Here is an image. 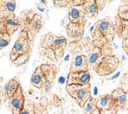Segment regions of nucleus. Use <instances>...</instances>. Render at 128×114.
Returning <instances> with one entry per match:
<instances>
[{
	"instance_id": "obj_21",
	"label": "nucleus",
	"mask_w": 128,
	"mask_h": 114,
	"mask_svg": "<svg viewBox=\"0 0 128 114\" xmlns=\"http://www.w3.org/2000/svg\"><path fill=\"white\" fill-rule=\"evenodd\" d=\"M82 108L84 114H90L96 110V98L91 97L86 101Z\"/></svg>"
},
{
	"instance_id": "obj_13",
	"label": "nucleus",
	"mask_w": 128,
	"mask_h": 114,
	"mask_svg": "<svg viewBox=\"0 0 128 114\" xmlns=\"http://www.w3.org/2000/svg\"><path fill=\"white\" fill-rule=\"evenodd\" d=\"M127 93L128 91L122 87H117L111 92L110 95L118 111L124 110L126 108L128 102Z\"/></svg>"
},
{
	"instance_id": "obj_16",
	"label": "nucleus",
	"mask_w": 128,
	"mask_h": 114,
	"mask_svg": "<svg viewBox=\"0 0 128 114\" xmlns=\"http://www.w3.org/2000/svg\"><path fill=\"white\" fill-rule=\"evenodd\" d=\"M68 19L70 23L83 25H86L87 22L86 16L82 8H78L73 6L68 8Z\"/></svg>"
},
{
	"instance_id": "obj_23",
	"label": "nucleus",
	"mask_w": 128,
	"mask_h": 114,
	"mask_svg": "<svg viewBox=\"0 0 128 114\" xmlns=\"http://www.w3.org/2000/svg\"><path fill=\"white\" fill-rule=\"evenodd\" d=\"M54 6L56 8L63 9L70 8L72 6V0H54L52 1Z\"/></svg>"
},
{
	"instance_id": "obj_2",
	"label": "nucleus",
	"mask_w": 128,
	"mask_h": 114,
	"mask_svg": "<svg viewBox=\"0 0 128 114\" xmlns=\"http://www.w3.org/2000/svg\"><path fill=\"white\" fill-rule=\"evenodd\" d=\"M33 44L34 41L30 39L28 34L20 30L10 54V60L14 66L18 67L29 61L32 51Z\"/></svg>"
},
{
	"instance_id": "obj_29",
	"label": "nucleus",
	"mask_w": 128,
	"mask_h": 114,
	"mask_svg": "<svg viewBox=\"0 0 128 114\" xmlns=\"http://www.w3.org/2000/svg\"><path fill=\"white\" fill-rule=\"evenodd\" d=\"M1 102H2V97H1V96L0 94V103H1Z\"/></svg>"
},
{
	"instance_id": "obj_14",
	"label": "nucleus",
	"mask_w": 128,
	"mask_h": 114,
	"mask_svg": "<svg viewBox=\"0 0 128 114\" xmlns=\"http://www.w3.org/2000/svg\"><path fill=\"white\" fill-rule=\"evenodd\" d=\"M114 27L118 36L122 39L128 38V21L115 15L114 21Z\"/></svg>"
},
{
	"instance_id": "obj_10",
	"label": "nucleus",
	"mask_w": 128,
	"mask_h": 114,
	"mask_svg": "<svg viewBox=\"0 0 128 114\" xmlns=\"http://www.w3.org/2000/svg\"><path fill=\"white\" fill-rule=\"evenodd\" d=\"M85 25L69 22L66 27L67 40L69 43H76L82 38L84 33Z\"/></svg>"
},
{
	"instance_id": "obj_28",
	"label": "nucleus",
	"mask_w": 128,
	"mask_h": 114,
	"mask_svg": "<svg viewBox=\"0 0 128 114\" xmlns=\"http://www.w3.org/2000/svg\"><path fill=\"white\" fill-rule=\"evenodd\" d=\"M122 47L127 56H128V38L124 39L122 40Z\"/></svg>"
},
{
	"instance_id": "obj_12",
	"label": "nucleus",
	"mask_w": 128,
	"mask_h": 114,
	"mask_svg": "<svg viewBox=\"0 0 128 114\" xmlns=\"http://www.w3.org/2000/svg\"><path fill=\"white\" fill-rule=\"evenodd\" d=\"M90 75L88 71L70 72L68 74L66 85H84L89 83Z\"/></svg>"
},
{
	"instance_id": "obj_22",
	"label": "nucleus",
	"mask_w": 128,
	"mask_h": 114,
	"mask_svg": "<svg viewBox=\"0 0 128 114\" xmlns=\"http://www.w3.org/2000/svg\"><path fill=\"white\" fill-rule=\"evenodd\" d=\"M10 42L11 36L6 33H0V50L8 47Z\"/></svg>"
},
{
	"instance_id": "obj_19",
	"label": "nucleus",
	"mask_w": 128,
	"mask_h": 114,
	"mask_svg": "<svg viewBox=\"0 0 128 114\" xmlns=\"http://www.w3.org/2000/svg\"><path fill=\"white\" fill-rule=\"evenodd\" d=\"M20 83L18 77L15 76L10 79L4 85V90L7 98L12 96L18 90Z\"/></svg>"
},
{
	"instance_id": "obj_18",
	"label": "nucleus",
	"mask_w": 128,
	"mask_h": 114,
	"mask_svg": "<svg viewBox=\"0 0 128 114\" xmlns=\"http://www.w3.org/2000/svg\"><path fill=\"white\" fill-rule=\"evenodd\" d=\"M84 14L90 19L96 18L98 14V10L96 0L86 1L81 7Z\"/></svg>"
},
{
	"instance_id": "obj_17",
	"label": "nucleus",
	"mask_w": 128,
	"mask_h": 114,
	"mask_svg": "<svg viewBox=\"0 0 128 114\" xmlns=\"http://www.w3.org/2000/svg\"><path fill=\"white\" fill-rule=\"evenodd\" d=\"M16 7L15 0H0V18L14 14Z\"/></svg>"
},
{
	"instance_id": "obj_9",
	"label": "nucleus",
	"mask_w": 128,
	"mask_h": 114,
	"mask_svg": "<svg viewBox=\"0 0 128 114\" xmlns=\"http://www.w3.org/2000/svg\"><path fill=\"white\" fill-rule=\"evenodd\" d=\"M20 28V22L16 14L0 18V33H6L12 36Z\"/></svg>"
},
{
	"instance_id": "obj_6",
	"label": "nucleus",
	"mask_w": 128,
	"mask_h": 114,
	"mask_svg": "<svg viewBox=\"0 0 128 114\" xmlns=\"http://www.w3.org/2000/svg\"><path fill=\"white\" fill-rule=\"evenodd\" d=\"M66 90L81 108H82L86 101L92 97L90 83L84 85H66Z\"/></svg>"
},
{
	"instance_id": "obj_27",
	"label": "nucleus",
	"mask_w": 128,
	"mask_h": 114,
	"mask_svg": "<svg viewBox=\"0 0 128 114\" xmlns=\"http://www.w3.org/2000/svg\"><path fill=\"white\" fill-rule=\"evenodd\" d=\"M86 0H72V6L77 8H81L86 3Z\"/></svg>"
},
{
	"instance_id": "obj_24",
	"label": "nucleus",
	"mask_w": 128,
	"mask_h": 114,
	"mask_svg": "<svg viewBox=\"0 0 128 114\" xmlns=\"http://www.w3.org/2000/svg\"><path fill=\"white\" fill-rule=\"evenodd\" d=\"M120 17L128 21V4L121 5L118 9V13Z\"/></svg>"
},
{
	"instance_id": "obj_26",
	"label": "nucleus",
	"mask_w": 128,
	"mask_h": 114,
	"mask_svg": "<svg viewBox=\"0 0 128 114\" xmlns=\"http://www.w3.org/2000/svg\"><path fill=\"white\" fill-rule=\"evenodd\" d=\"M96 3L98 6V11H102L104 8L106 7V4L108 3V2H112L111 1H98V0H96Z\"/></svg>"
},
{
	"instance_id": "obj_5",
	"label": "nucleus",
	"mask_w": 128,
	"mask_h": 114,
	"mask_svg": "<svg viewBox=\"0 0 128 114\" xmlns=\"http://www.w3.org/2000/svg\"><path fill=\"white\" fill-rule=\"evenodd\" d=\"M116 34L113 22L108 17L97 22L92 37L93 41L110 44L114 41Z\"/></svg>"
},
{
	"instance_id": "obj_15",
	"label": "nucleus",
	"mask_w": 128,
	"mask_h": 114,
	"mask_svg": "<svg viewBox=\"0 0 128 114\" xmlns=\"http://www.w3.org/2000/svg\"><path fill=\"white\" fill-rule=\"evenodd\" d=\"M89 62L88 56L85 55H79L76 56L72 60L70 67V71H89Z\"/></svg>"
},
{
	"instance_id": "obj_4",
	"label": "nucleus",
	"mask_w": 128,
	"mask_h": 114,
	"mask_svg": "<svg viewBox=\"0 0 128 114\" xmlns=\"http://www.w3.org/2000/svg\"><path fill=\"white\" fill-rule=\"evenodd\" d=\"M58 74V69L52 63H44L38 66L30 78L31 84L40 89L48 82H54Z\"/></svg>"
},
{
	"instance_id": "obj_3",
	"label": "nucleus",
	"mask_w": 128,
	"mask_h": 114,
	"mask_svg": "<svg viewBox=\"0 0 128 114\" xmlns=\"http://www.w3.org/2000/svg\"><path fill=\"white\" fill-rule=\"evenodd\" d=\"M20 22V30L26 32L30 39L34 41L43 29L45 21L42 15L34 9L22 11L18 17Z\"/></svg>"
},
{
	"instance_id": "obj_20",
	"label": "nucleus",
	"mask_w": 128,
	"mask_h": 114,
	"mask_svg": "<svg viewBox=\"0 0 128 114\" xmlns=\"http://www.w3.org/2000/svg\"><path fill=\"white\" fill-rule=\"evenodd\" d=\"M20 114H42V109L38 104L30 99H26Z\"/></svg>"
},
{
	"instance_id": "obj_11",
	"label": "nucleus",
	"mask_w": 128,
	"mask_h": 114,
	"mask_svg": "<svg viewBox=\"0 0 128 114\" xmlns=\"http://www.w3.org/2000/svg\"><path fill=\"white\" fill-rule=\"evenodd\" d=\"M25 100L23 89L20 84L16 92L8 99V107L12 114H20Z\"/></svg>"
},
{
	"instance_id": "obj_8",
	"label": "nucleus",
	"mask_w": 128,
	"mask_h": 114,
	"mask_svg": "<svg viewBox=\"0 0 128 114\" xmlns=\"http://www.w3.org/2000/svg\"><path fill=\"white\" fill-rule=\"evenodd\" d=\"M96 106L100 114H117L118 112L110 93L98 96Z\"/></svg>"
},
{
	"instance_id": "obj_25",
	"label": "nucleus",
	"mask_w": 128,
	"mask_h": 114,
	"mask_svg": "<svg viewBox=\"0 0 128 114\" xmlns=\"http://www.w3.org/2000/svg\"><path fill=\"white\" fill-rule=\"evenodd\" d=\"M54 82H48L46 84H45L43 87L40 89L41 91V92L43 94H46L49 93L52 89V87L54 86Z\"/></svg>"
},
{
	"instance_id": "obj_1",
	"label": "nucleus",
	"mask_w": 128,
	"mask_h": 114,
	"mask_svg": "<svg viewBox=\"0 0 128 114\" xmlns=\"http://www.w3.org/2000/svg\"><path fill=\"white\" fill-rule=\"evenodd\" d=\"M68 44L64 36L48 32L40 38L38 47L40 56L44 60L57 63L64 57Z\"/></svg>"
},
{
	"instance_id": "obj_7",
	"label": "nucleus",
	"mask_w": 128,
	"mask_h": 114,
	"mask_svg": "<svg viewBox=\"0 0 128 114\" xmlns=\"http://www.w3.org/2000/svg\"><path fill=\"white\" fill-rule=\"evenodd\" d=\"M120 60L116 55L108 54L92 69L98 75L106 76L114 73L118 68Z\"/></svg>"
}]
</instances>
